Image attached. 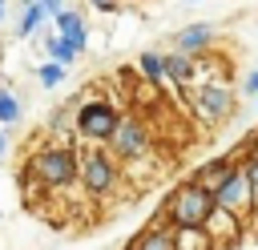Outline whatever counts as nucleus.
Returning a JSON list of instances; mask_svg holds the SVG:
<instances>
[{"label":"nucleus","instance_id":"nucleus-26","mask_svg":"<svg viewBox=\"0 0 258 250\" xmlns=\"http://www.w3.org/2000/svg\"><path fill=\"white\" fill-rule=\"evenodd\" d=\"M20 4H24V8H32V4H40V0H20Z\"/></svg>","mask_w":258,"mask_h":250},{"label":"nucleus","instance_id":"nucleus-12","mask_svg":"<svg viewBox=\"0 0 258 250\" xmlns=\"http://www.w3.org/2000/svg\"><path fill=\"white\" fill-rule=\"evenodd\" d=\"M137 69H141V81L145 85H169V69H165V52H157V48H145L141 56H137Z\"/></svg>","mask_w":258,"mask_h":250},{"label":"nucleus","instance_id":"nucleus-14","mask_svg":"<svg viewBox=\"0 0 258 250\" xmlns=\"http://www.w3.org/2000/svg\"><path fill=\"white\" fill-rule=\"evenodd\" d=\"M40 36H44V52H48V60H56V65L69 69V65L81 56V48H77L73 40H64L60 32H40Z\"/></svg>","mask_w":258,"mask_h":250},{"label":"nucleus","instance_id":"nucleus-10","mask_svg":"<svg viewBox=\"0 0 258 250\" xmlns=\"http://www.w3.org/2000/svg\"><path fill=\"white\" fill-rule=\"evenodd\" d=\"M214 24H189V28H181L177 36H173V48L177 52H189L194 60H202L206 52H214Z\"/></svg>","mask_w":258,"mask_h":250},{"label":"nucleus","instance_id":"nucleus-11","mask_svg":"<svg viewBox=\"0 0 258 250\" xmlns=\"http://www.w3.org/2000/svg\"><path fill=\"white\" fill-rule=\"evenodd\" d=\"M129 250H177V246H173V230H169L165 222H153V226H145V230L129 242Z\"/></svg>","mask_w":258,"mask_h":250},{"label":"nucleus","instance_id":"nucleus-24","mask_svg":"<svg viewBox=\"0 0 258 250\" xmlns=\"http://www.w3.org/2000/svg\"><path fill=\"white\" fill-rule=\"evenodd\" d=\"M4 149H8V141H4V133H0V157H4Z\"/></svg>","mask_w":258,"mask_h":250},{"label":"nucleus","instance_id":"nucleus-7","mask_svg":"<svg viewBox=\"0 0 258 250\" xmlns=\"http://www.w3.org/2000/svg\"><path fill=\"white\" fill-rule=\"evenodd\" d=\"M218 202V210H226V214H238L242 222L254 214V206H258V190H254V181H250V169H246V161L238 165V173L222 185V194L214 198Z\"/></svg>","mask_w":258,"mask_h":250},{"label":"nucleus","instance_id":"nucleus-1","mask_svg":"<svg viewBox=\"0 0 258 250\" xmlns=\"http://www.w3.org/2000/svg\"><path fill=\"white\" fill-rule=\"evenodd\" d=\"M24 173L48 194L69 190L81 181V149H73L69 141H44L24 157Z\"/></svg>","mask_w":258,"mask_h":250},{"label":"nucleus","instance_id":"nucleus-19","mask_svg":"<svg viewBox=\"0 0 258 250\" xmlns=\"http://www.w3.org/2000/svg\"><path fill=\"white\" fill-rule=\"evenodd\" d=\"M20 121V101L12 89H0V125H16Z\"/></svg>","mask_w":258,"mask_h":250},{"label":"nucleus","instance_id":"nucleus-21","mask_svg":"<svg viewBox=\"0 0 258 250\" xmlns=\"http://www.w3.org/2000/svg\"><path fill=\"white\" fill-rule=\"evenodd\" d=\"M85 4H93L97 12H113V8H117V0H85Z\"/></svg>","mask_w":258,"mask_h":250},{"label":"nucleus","instance_id":"nucleus-9","mask_svg":"<svg viewBox=\"0 0 258 250\" xmlns=\"http://www.w3.org/2000/svg\"><path fill=\"white\" fill-rule=\"evenodd\" d=\"M206 234L214 238V246H218V250H230V246H238V242H242V234H246V222H242L238 214L214 210V214H210V222H206Z\"/></svg>","mask_w":258,"mask_h":250},{"label":"nucleus","instance_id":"nucleus-20","mask_svg":"<svg viewBox=\"0 0 258 250\" xmlns=\"http://www.w3.org/2000/svg\"><path fill=\"white\" fill-rule=\"evenodd\" d=\"M40 8L48 12V20H56L60 12H69V8H64V0H40Z\"/></svg>","mask_w":258,"mask_h":250},{"label":"nucleus","instance_id":"nucleus-3","mask_svg":"<svg viewBox=\"0 0 258 250\" xmlns=\"http://www.w3.org/2000/svg\"><path fill=\"white\" fill-rule=\"evenodd\" d=\"M121 121H125L121 109L113 101H105V97H85L77 105V113H73V129H77V137L85 145H109L113 133L121 129Z\"/></svg>","mask_w":258,"mask_h":250},{"label":"nucleus","instance_id":"nucleus-25","mask_svg":"<svg viewBox=\"0 0 258 250\" xmlns=\"http://www.w3.org/2000/svg\"><path fill=\"white\" fill-rule=\"evenodd\" d=\"M4 16H8V4H4V0H0V20H4Z\"/></svg>","mask_w":258,"mask_h":250},{"label":"nucleus","instance_id":"nucleus-8","mask_svg":"<svg viewBox=\"0 0 258 250\" xmlns=\"http://www.w3.org/2000/svg\"><path fill=\"white\" fill-rule=\"evenodd\" d=\"M242 161H246V157H242V149H238V153H230V157H214V161L198 165V173H194L189 181H194L198 190H206L210 198H218V194H222V185L238 173V165H242Z\"/></svg>","mask_w":258,"mask_h":250},{"label":"nucleus","instance_id":"nucleus-17","mask_svg":"<svg viewBox=\"0 0 258 250\" xmlns=\"http://www.w3.org/2000/svg\"><path fill=\"white\" fill-rule=\"evenodd\" d=\"M64 77H69V69H64V65H56V60L36 65V81H40L44 89H60V85H64Z\"/></svg>","mask_w":258,"mask_h":250},{"label":"nucleus","instance_id":"nucleus-23","mask_svg":"<svg viewBox=\"0 0 258 250\" xmlns=\"http://www.w3.org/2000/svg\"><path fill=\"white\" fill-rule=\"evenodd\" d=\"M246 93H250V97H258V69L246 77Z\"/></svg>","mask_w":258,"mask_h":250},{"label":"nucleus","instance_id":"nucleus-2","mask_svg":"<svg viewBox=\"0 0 258 250\" xmlns=\"http://www.w3.org/2000/svg\"><path fill=\"white\" fill-rule=\"evenodd\" d=\"M214 210H218V202H214L206 190H198L194 181H185V185H177V190L165 198L161 222H165L169 230H206V222H210Z\"/></svg>","mask_w":258,"mask_h":250},{"label":"nucleus","instance_id":"nucleus-6","mask_svg":"<svg viewBox=\"0 0 258 250\" xmlns=\"http://www.w3.org/2000/svg\"><path fill=\"white\" fill-rule=\"evenodd\" d=\"M149 149H153V129L141 121V117H125L121 121V129L113 133V141H109V153L129 169V165H137V161H145L149 157Z\"/></svg>","mask_w":258,"mask_h":250},{"label":"nucleus","instance_id":"nucleus-18","mask_svg":"<svg viewBox=\"0 0 258 250\" xmlns=\"http://www.w3.org/2000/svg\"><path fill=\"white\" fill-rule=\"evenodd\" d=\"M69 125H73V113H69L64 105L48 113V137H52V141H64V133H69Z\"/></svg>","mask_w":258,"mask_h":250},{"label":"nucleus","instance_id":"nucleus-13","mask_svg":"<svg viewBox=\"0 0 258 250\" xmlns=\"http://www.w3.org/2000/svg\"><path fill=\"white\" fill-rule=\"evenodd\" d=\"M52 24H56V32H60L64 40H73L81 52L89 48V28H85V16H81V12H73V8H69V12H60Z\"/></svg>","mask_w":258,"mask_h":250},{"label":"nucleus","instance_id":"nucleus-22","mask_svg":"<svg viewBox=\"0 0 258 250\" xmlns=\"http://www.w3.org/2000/svg\"><path fill=\"white\" fill-rule=\"evenodd\" d=\"M246 169H250V181H254V190H258V153L246 157Z\"/></svg>","mask_w":258,"mask_h":250},{"label":"nucleus","instance_id":"nucleus-5","mask_svg":"<svg viewBox=\"0 0 258 250\" xmlns=\"http://www.w3.org/2000/svg\"><path fill=\"white\" fill-rule=\"evenodd\" d=\"M194 113L206 121V125H218L234 113V89H230V77H206L194 85Z\"/></svg>","mask_w":258,"mask_h":250},{"label":"nucleus","instance_id":"nucleus-15","mask_svg":"<svg viewBox=\"0 0 258 250\" xmlns=\"http://www.w3.org/2000/svg\"><path fill=\"white\" fill-rule=\"evenodd\" d=\"M44 20H48V12H44L40 4L24 8V12H20V24H16V36H40V32H44Z\"/></svg>","mask_w":258,"mask_h":250},{"label":"nucleus","instance_id":"nucleus-28","mask_svg":"<svg viewBox=\"0 0 258 250\" xmlns=\"http://www.w3.org/2000/svg\"><path fill=\"white\" fill-rule=\"evenodd\" d=\"M125 250H129V246H125Z\"/></svg>","mask_w":258,"mask_h":250},{"label":"nucleus","instance_id":"nucleus-27","mask_svg":"<svg viewBox=\"0 0 258 250\" xmlns=\"http://www.w3.org/2000/svg\"><path fill=\"white\" fill-rule=\"evenodd\" d=\"M181 4H198V0H181Z\"/></svg>","mask_w":258,"mask_h":250},{"label":"nucleus","instance_id":"nucleus-4","mask_svg":"<svg viewBox=\"0 0 258 250\" xmlns=\"http://www.w3.org/2000/svg\"><path fill=\"white\" fill-rule=\"evenodd\" d=\"M121 161L109 153V145H85L81 149V190L89 198H109L121 185Z\"/></svg>","mask_w":258,"mask_h":250},{"label":"nucleus","instance_id":"nucleus-16","mask_svg":"<svg viewBox=\"0 0 258 250\" xmlns=\"http://www.w3.org/2000/svg\"><path fill=\"white\" fill-rule=\"evenodd\" d=\"M173 246L177 250H218L206 230H173Z\"/></svg>","mask_w":258,"mask_h":250}]
</instances>
